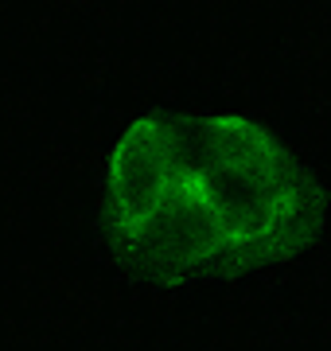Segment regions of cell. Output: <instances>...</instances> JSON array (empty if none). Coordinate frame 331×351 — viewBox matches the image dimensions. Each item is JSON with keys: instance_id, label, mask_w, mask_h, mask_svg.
Instances as JSON below:
<instances>
[{"instance_id": "6da1fadb", "label": "cell", "mask_w": 331, "mask_h": 351, "mask_svg": "<svg viewBox=\"0 0 331 351\" xmlns=\"http://www.w3.org/2000/svg\"><path fill=\"white\" fill-rule=\"evenodd\" d=\"M328 195L254 117L156 110L109 149L102 239L121 269L156 285L230 281L304 254Z\"/></svg>"}]
</instances>
